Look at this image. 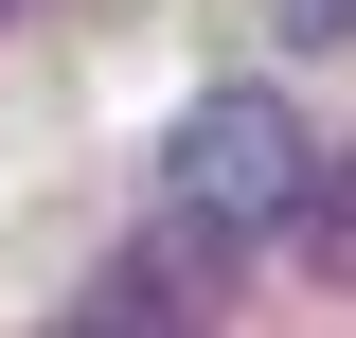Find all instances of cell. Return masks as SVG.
Listing matches in <instances>:
<instances>
[{
	"label": "cell",
	"instance_id": "6da1fadb",
	"mask_svg": "<svg viewBox=\"0 0 356 338\" xmlns=\"http://www.w3.org/2000/svg\"><path fill=\"white\" fill-rule=\"evenodd\" d=\"M285 196H303V125L267 107V89H196L161 125V214L196 232V250L250 267V232H285Z\"/></svg>",
	"mask_w": 356,
	"mask_h": 338
},
{
	"label": "cell",
	"instance_id": "7a4b0ae2",
	"mask_svg": "<svg viewBox=\"0 0 356 338\" xmlns=\"http://www.w3.org/2000/svg\"><path fill=\"white\" fill-rule=\"evenodd\" d=\"M232 303V250H196V232H178V214H143V250H107L72 285V321L89 338H125V321H214Z\"/></svg>",
	"mask_w": 356,
	"mask_h": 338
},
{
	"label": "cell",
	"instance_id": "3957f363",
	"mask_svg": "<svg viewBox=\"0 0 356 338\" xmlns=\"http://www.w3.org/2000/svg\"><path fill=\"white\" fill-rule=\"evenodd\" d=\"M285 232H303V267H321V285L356 303V143H339V161H303V196H285Z\"/></svg>",
	"mask_w": 356,
	"mask_h": 338
},
{
	"label": "cell",
	"instance_id": "277c9868",
	"mask_svg": "<svg viewBox=\"0 0 356 338\" xmlns=\"http://www.w3.org/2000/svg\"><path fill=\"white\" fill-rule=\"evenodd\" d=\"M285 36H356V0H285Z\"/></svg>",
	"mask_w": 356,
	"mask_h": 338
},
{
	"label": "cell",
	"instance_id": "5b68a950",
	"mask_svg": "<svg viewBox=\"0 0 356 338\" xmlns=\"http://www.w3.org/2000/svg\"><path fill=\"white\" fill-rule=\"evenodd\" d=\"M0 18H36V0H0Z\"/></svg>",
	"mask_w": 356,
	"mask_h": 338
}]
</instances>
